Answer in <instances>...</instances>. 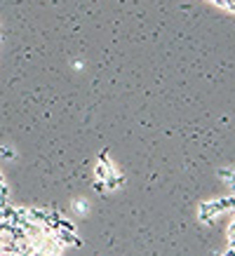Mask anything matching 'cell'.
Listing matches in <instances>:
<instances>
[{
    "label": "cell",
    "instance_id": "7a4b0ae2",
    "mask_svg": "<svg viewBox=\"0 0 235 256\" xmlns=\"http://www.w3.org/2000/svg\"><path fill=\"white\" fill-rule=\"evenodd\" d=\"M73 210L78 212V214H87V202L85 200H76L73 202Z\"/></svg>",
    "mask_w": 235,
    "mask_h": 256
},
{
    "label": "cell",
    "instance_id": "6da1fadb",
    "mask_svg": "<svg viewBox=\"0 0 235 256\" xmlns=\"http://www.w3.org/2000/svg\"><path fill=\"white\" fill-rule=\"evenodd\" d=\"M54 240L62 244V247H80L78 233H68V230H62V228H54Z\"/></svg>",
    "mask_w": 235,
    "mask_h": 256
},
{
    "label": "cell",
    "instance_id": "5b68a950",
    "mask_svg": "<svg viewBox=\"0 0 235 256\" xmlns=\"http://www.w3.org/2000/svg\"><path fill=\"white\" fill-rule=\"evenodd\" d=\"M228 247L235 249V233H228Z\"/></svg>",
    "mask_w": 235,
    "mask_h": 256
},
{
    "label": "cell",
    "instance_id": "277c9868",
    "mask_svg": "<svg viewBox=\"0 0 235 256\" xmlns=\"http://www.w3.org/2000/svg\"><path fill=\"white\" fill-rule=\"evenodd\" d=\"M0 156H2V158H10V160H12V158H14V153H12L10 148H0Z\"/></svg>",
    "mask_w": 235,
    "mask_h": 256
},
{
    "label": "cell",
    "instance_id": "3957f363",
    "mask_svg": "<svg viewBox=\"0 0 235 256\" xmlns=\"http://www.w3.org/2000/svg\"><path fill=\"white\" fill-rule=\"evenodd\" d=\"M94 188H96V193H99V195L108 193V190H106V186H104V181H99V178H96V181H94Z\"/></svg>",
    "mask_w": 235,
    "mask_h": 256
}]
</instances>
